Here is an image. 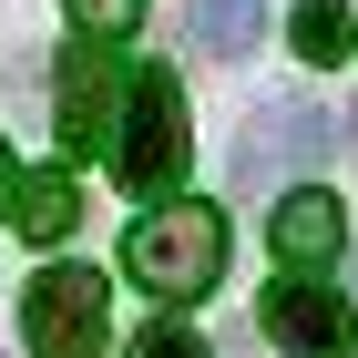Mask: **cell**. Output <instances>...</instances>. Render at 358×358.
Returning <instances> with one entry per match:
<instances>
[{"mask_svg": "<svg viewBox=\"0 0 358 358\" xmlns=\"http://www.w3.org/2000/svg\"><path fill=\"white\" fill-rule=\"evenodd\" d=\"M338 154V123L317 103H297V92H287V103H256L246 113V143H236V174H246V185H266V174H317Z\"/></svg>", "mask_w": 358, "mask_h": 358, "instance_id": "4", "label": "cell"}, {"mask_svg": "<svg viewBox=\"0 0 358 358\" xmlns=\"http://www.w3.org/2000/svg\"><path fill=\"white\" fill-rule=\"evenodd\" d=\"M52 113H62V143H72V154H92L103 134H123V123H113V62H103V52H72Z\"/></svg>", "mask_w": 358, "mask_h": 358, "instance_id": "7", "label": "cell"}, {"mask_svg": "<svg viewBox=\"0 0 358 358\" xmlns=\"http://www.w3.org/2000/svg\"><path fill=\"white\" fill-rule=\"evenodd\" d=\"M72 215H83V185H72V174H21V236L31 246H62V236H72Z\"/></svg>", "mask_w": 358, "mask_h": 358, "instance_id": "9", "label": "cell"}, {"mask_svg": "<svg viewBox=\"0 0 358 358\" xmlns=\"http://www.w3.org/2000/svg\"><path fill=\"white\" fill-rule=\"evenodd\" d=\"M256 317H266L276 358H358V317H348V297H338V287H317V276H276Z\"/></svg>", "mask_w": 358, "mask_h": 358, "instance_id": "5", "label": "cell"}, {"mask_svg": "<svg viewBox=\"0 0 358 358\" xmlns=\"http://www.w3.org/2000/svg\"><path fill=\"white\" fill-rule=\"evenodd\" d=\"M123 266H134L143 297H164V307L205 297V287L225 276V215L194 205V194H174V205H154V215L123 236Z\"/></svg>", "mask_w": 358, "mask_h": 358, "instance_id": "1", "label": "cell"}, {"mask_svg": "<svg viewBox=\"0 0 358 358\" xmlns=\"http://www.w3.org/2000/svg\"><path fill=\"white\" fill-rule=\"evenodd\" d=\"M256 21H266V0H194V41H205L215 62H246Z\"/></svg>", "mask_w": 358, "mask_h": 358, "instance_id": "10", "label": "cell"}, {"mask_svg": "<svg viewBox=\"0 0 358 358\" xmlns=\"http://www.w3.org/2000/svg\"><path fill=\"white\" fill-rule=\"evenodd\" d=\"M287 41H297V62L338 72V62L358 52V10H348V0H297V21H287Z\"/></svg>", "mask_w": 358, "mask_h": 358, "instance_id": "8", "label": "cell"}, {"mask_svg": "<svg viewBox=\"0 0 358 358\" xmlns=\"http://www.w3.org/2000/svg\"><path fill=\"white\" fill-rule=\"evenodd\" d=\"M21 328H31L41 358H103V338H113L103 276H92V266H41L31 297H21Z\"/></svg>", "mask_w": 358, "mask_h": 358, "instance_id": "3", "label": "cell"}, {"mask_svg": "<svg viewBox=\"0 0 358 358\" xmlns=\"http://www.w3.org/2000/svg\"><path fill=\"white\" fill-rule=\"evenodd\" d=\"M194 164V113H185V83L164 62L123 83V134H113V185L134 194H174V174Z\"/></svg>", "mask_w": 358, "mask_h": 358, "instance_id": "2", "label": "cell"}, {"mask_svg": "<svg viewBox=\"0 0 358 358\" xmlns=\"http://www.w3.org/2000/svg\"><path fill=\"white\" fill-rule=\"evenodd\" d=\"M338 246H348V205H338L328 185L276 194V256H287V266H328Z\"/></svg>", "mask_w": 358, "mask_h": 358, "instance_id": "6", "label": "cell"}, {"mask_svg": "<svg viewBox=\"0 0 358 358\" xmlns=\"http://www.w3.org/2000/svg\"><path fill=\"white\" fill-rule=\"evenodd\" d=\"M0 215H21V164H10V143H0Z\"/></svg>", "mask_w": 358, "mask_h": 358, "instance_id": "13", "label": "cell"}, {"mask_svg": "<svg viewBox=\"0 0 358 358\" xmlns=\"http://www.w3.org/2000/svg\"><path fill=\"white\" fill-rule=\"evenodd\" d=\"M134 358H205V338H194L185 317H174V307H164V317H154V328L134 338Z\"/></svg>", "mask_w": 358, "mask_h": 358, "instance_id": "12", "label": "cell"}, {"mask_svg": "<svg viewBox=\"0 0 358 358\" xmlns=\"http://www.w3.org/2000/svg\"><path fill=\"white\" fill-rule=\"evenodd\" d=\"M62 10H72V31H83V41H123V31L143 21V0H62Z\"/></svg>", "mask_w": 358, "mask_h": 358, "instance_id": "11", "label": "cell"}, {"mask_svg": "<svg viewBox=\"0 0 358 358\" xmlns=\"http://www.w3.org/2000/svg\"><path fill=\"white\" fill-rule=\"evenodd\" d=\"M348 143H358V113H348Z\"/></svg>", "mask_w": 358, "mask_h": 358, "instance_id": "14", "label": "cell"}]
</instances>
